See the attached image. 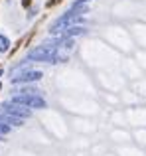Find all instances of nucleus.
Here are the masks:
<instances>
[{"instance_id": "f257e3e1", "label": "nucleus", "mask_w": 146, "mask_h": 156, "mask_svg": "<svg viewBox=\"0 0 146 156\" xmlns=\"http://www.w3.org/2000/svg\"><path fill=\"white\" fill-rule=\"evenodd\" d=\"M26 59L28 61H42V63H65L69 59V55L61 51V38H57L51 44L43 42L42 46L30 50Z\"/></svg>"}, {"instance_id": "f03ea898", "label": "nucleus", "mask_w": 146, "mask_h": 156, "mask_svg": "<svg viewBox=\"0 0 146 156\" xmlns=\"http://www.w3.org/2000/svg\"><path fill=\"white\" fill-rule=\"evenodd\" d=\"M87 12V6H71L69 12H65L63 16H59L54 24L50 26V32H57V30H63V28H69V26H77V22H81Z\"/></svg>"}, {"instance_id": "7ed1b4c3", "label": "nucleus", "mask_w": 146, "mask_h": 156, "mask_svg": "<svg viewBox=\"0 0 146 156\" xmlns=\"http://www.w3.org/2000/svg\"><path fill=\"white\" fill-rule=\"evenodd\" d=\"M10 101L22 105V107H28V109H47V101L43 99L42 95H14Z\"/></svg>"}, {"instance_id": "20e7f679", "label": "nucleus", "mask_w": 146, "mask_h": 156, "mask_svg": "<svg viewBox=\"0 0 146 156\" xmlns=\"http://www.w3.org/2000/svg\"><path fill=\"white\" fill-rule=\"evenodd\" d=\"M0 111H2V113H6V115H10V117L22 119V121H26V119L32 117V109L22 107V105L14 103V101H4V103L0 105Z\"/></svg>"}, {"instance_id": "39448f33", "label": "nucleus", "mask_w": 146, "mask_h": 156, "mask_svg": "<svg viewBox=\"0 0 146 156\" xmlns=\"http://www.w3.org/2000/svg\"><path fill=\"white\" fill-rule=\"evenodd\" d=\"M43 77L42 71H38V69H26V71L18 73V75L12 77V83L14 85H26V83H36V81H40Z\"/></svg>"}, {"instance_id": "423d86ee", "label": "nucleus", "mask_w": 146, "mask_h": 156, "mask_svg": "<svg viewBox=\"0 0 146 156\" xmlns=\"http://www.w3.org/2000/svg\"><path fill=\"white\" fill-rule=\"evenodd\" d=\"M85 28L83 26H79V24H77V26H69V28H63V30H57V32H50L51 36H57V38H75V36H83L85 34Z\"/></svg>"}, {"instance_id": "0eeeda50", "label": "nucleus", "mask_w": 146, "mask_h": 156, "mask_svg": "<svg viewBox=\"0 0 146 156\" xmlns=\"http://www.w3.org/2000/svg\"><path fill=\"white\" fill-rule=\"evenodd\" d=\"M8 50H10V38L4 36V34H0V53H4Z\"/></svg>"}, {"instance_id": "6e6552de", "label": "nucleus", "mask_w": 146, "mask_h": 156, "mask_svg": "<svg viewBox=\"0 0 146 156\" xmlns=\"http://www.w3.org/2000/svg\"><path fill=\"white\" fill-rule=\"evenodd\" d=\"M10 129H12V126H8V125H4V122H0V136H6V134L10 133Z\"/></svg>"}, {"instance_id": "1a4fd4ad", "label": "nucleus", "mask_w": 146, "mask_h": 156, "mask_svg": "<svg viewBox=\"0 0 146 156\" xmlns=\"http://www.w3.org/2000/svg\"><path fill=\"white\" fill-rule=\"evenodd\" d=\"M87 2H91V0H77L73 6H83V4H87Z\"/></svg>"}, {"instance_id": "9d476101", "label": "nucleus", "mask_w": 146, "mask_h": 156, "mask_svg": "<svg viewBox=\"0 0 146 156\" xmlns=\"http://www.w3.org/2000/svg\"><path fill=\"white\" fill-rule=\"evenodd\" d=\"M0 77H2V71H0Z\"/></svg>"}]
</instances>
